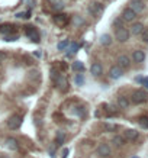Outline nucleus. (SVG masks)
I'll return each instance as SVG.
<instances>
[{
	"label": "nucleus",
	"instance_id": "obj_1",
	"mask_svg": "<svg viewBox=\"0 0 148 158\" xmlns=\"http://www.w3.org/2000/svg\"><path fill=\"white\" fill-rule=\"evenodd\" d=\"M131 100H132V103H135V105H141V103H144V102L148 100V94L144 90H135V91L132 93V96H131Z\"/></svg>",
	"mask_w": 148,
	"mask_h": 158
},
{
	"label": "nucleus",
	"instance_id": "obj_2",
	"mask_svg": "<svg viewBox=\"0 0 148 158\" xmlns=\"http://www.w3.org/2000/svg\"><path fill=\"white\" fill-rule=\"evenodd\" d=\"M115 38H116L118 42H126V41L129 39V31H128L126 28H123V26L116 28V31H115Z\"/></svg>",
	"mask_w": 148,
	"mask_h": 158
},
{
	"label": "nucleus",
	"instance_id": "obj_3",
	"mask_svg": "<svg viewBox=\"0 0 148 158\" xmlns=\"http://www.w3.org/2000/svg\"><path fill=\"white\" fill-rule=\"evenodd\" d=\"M22 122H23V118L20 115H13L7 119V126L15 131V129H19L22 126Z\"/></svg>",
	"mask_w": 148,
	"mask_h": 158
},
{
	"label": "nucleus",
	"instance_id": "obj_4",
	"mask_svg": "<svg viewBox=\"0 0 148 158\" xmlns=\"http://www.w3.org/2000/svg\"><path fill=\"white\" fill-rule=\"evenodd\" d=\"M54 83H55V86L58 87V90L60 91H67L68 90V80L66 79L64 76H61V74H58L55 79H54Z\"/></svg>",
	"mask_w": 148,
	"mask_h": 158
},
{
	"label": "nucleus",
	"instance_id": "obj_5",
	"mask_svg": "<svg viewBox=\"0 0 148 158\" xmlns=\"http://www.w3.org/2000/svg\"><path fill=\"white\" fill-rule=\"evenodd\" d=\"M25 34H26V37H28L29 39L32 41V42H39V41H41L39 32H38V31L35 29V28H34V26H31V25L25 26Z\"/></svg>",
	"mask_w": 148,
	"mask_h": 158
},
{
	"label": "nucleus",
	"instance_id": "obj_6",
	"mask_svg": "<svg viewBox=\"0 0 148 158\" xmlns=\"http://www.w3.org/2000/svg\"><path fill=\"white\" fill-rule=\"evenodd\" d=\"M103 10H105V6L102 3H99V1H92L89 4V12L92 15H94V16H100L103 13Z\"/></svg>",
	"mask_w": 148,
	"mask_h": 158
},
{
	"label": "nucleus",
	"instance_id": "obj_7",
	"mask_svg": "<svg viewBox=\"0 0 148 158\" xmlns=\"http://www.w3.org/2000/svg\"><path fill=\"white\" fill-rule=\"evenodd\" d=\"M68 22H70V18H68L67 15H64V13H57V15L54 16V23H55L57 26H60V28L67 26Z\"/></svg>",
	"mask_w": 148,
	"mask_h": 158
},
{
	"label": "nucleus",
	"instance_id": "obj_8",
	"mask_svg": "<svg viewBox=\"0 0 148 158\" xmlns=\"http://www.w3.org/2000/svg\"><path fill=\"white\" fill-rule=\"evenodd\" d=\"M111 152H112V150H111V147H109L108 144H105V142L99 144V147H97V155H99V157L106 158V157L111 155Z\"/></svg>",
	"mask_w": 148,
	"mask_h": 158
},
{
	"label": "nucleus",
	"instance_id": "obj_9",
	"mask_svg": "<svg viewBox=\"0 0 148 158\" xmlns=\"http://www.w3.org/2000/svg\"><path fill=\"white\" fill-rule=\"evenodd\" d=\"M135 18H137V13H135L131 7L123 9V12H122V19H123L125 22H134Z\"/></svg>",
	"mask_w": 148,
	"mask_h": 158
},
{
	"label": "nucleus",
	"instance_id": "obj_10",
	"mask_svg": "<svg viewBox=\"0 0 148 158\" xmlns=\"http://www.w3.org/2000/svg\"><path fill=\"white\" fill-rule=\"evenodd\" d=\"M129 7L135 12V13H141L142 10H144V7H145V4H144V0H131L129 1Z\"/></svg>",
	"mask_w": 148,
	"mask_h": 158
},
{
	"label": "nucleus",
	"instance_id": "obj_11",
	"mask_svg": "<svg viewBox=\"0 0 148 158\" xmlns=\"http://www.w3.org/2000/svg\"><path fill=\"white\" fill-rule=\"evenodd\" d=\"M16 32V26L12 23H3L0 25V34L1 35H9V34H15Z\"/></svg>",
	"mask_w": 148,
	"mask_h": 158
},
{
	"label": "nucleus",
	"instance_id": "obj_12",
	"mask_svg": "<svg viewBox=\"0 0 148 158\" xmlns=\"http://www.w3.org/2000/svg\"><path fill=\"white\" fill-rule=\"evenodd\" d=\"M129 65H131V60L128 55H119L118 57V67H121L123 70V68H129Z\"/></svg>",
	"mask_w": 148,
	"mask_h": 158
},
{
	"label": "nucleus",
	"instance_id": "obj_13",
	"mask_svg": "<svg viewBox=\"0 0 148 158\" xmlns=\"http://www.w3.org/2000/svg\"><path fill=\"white\" fill-rule=\"evenodd\" d=\"M138 136H140V133H138V131H135V129H126V131L123 132V138L128 139V141H135Z\"/></svg>",
	"mask_w": 148,
	"mask_h": 158
},
{
	"label": "nucleus",
	"instance_id": "obj_14",
	"mask_svg": "<svg viewBox=\"0 0 148 158\" xmlns=\"http://www.w3.org/2000/svg\"><path fill=\"white\" fill-rule=\"evenodd\" d=\"M109 77L113 80H118L122 77V68L121 67H118V65H115V67H112L111 70H109Z\"/></svg>",
	"mask_w": 148,
	"mask_h": 158
},
{
	"label": "nucleus",
	"instance_id": "obj_15",
	"mask_svg": "<svg viewBox=\"0 0 148 158\" xmlns=\"http://www.w3.org/2000/svg\"><path fill=\"white\" fill-rule=\"evenodd\" d=\"M102 71H103V67H102L100 62H94V64H92V67H90V73H92L94 77H99V76L102 74Z\"/></svg>",
	"mask_w": 148,
	"mask_h": 158
},
{
	"label": "nucleus",
	"instance_id": "obj_16",
	"mask_svg": "<svg viewBox=\"0 0 148 158\" xmlns=\"http://www.w3.org/2000/svg\"><path fill=\"white\" fill-rule=\"evenodd\" d=\"M132 60H134L135 62H142V61L145 60V54H144V51H141V49L134 51V54H132Z\"/></svg>",
	"mask_w": 148,
	"mask_h": 158
},
{
	"label": "nucleus",
	"instance_id": "obj_17",
	"mask_svg": "<svg viewBox=\"0 0 148 158\" xmlns=\"http://www.w3.org/2000/svg\"><path fill=\"white\" fill-rule=\"evenodd\" d=\"M6 145H7V148L12 150V151H16V150L19 148V144H18V141H16L15 138H7V139H6Z\"/></svg>",
	"mask_w": 148,
	"mask_h": 158
},
{
	"label": "nucleus",
	"instance_id": "obj_18",
	"mask_svg": "<svg viewBox=\"0 0 148 158\" xmlns=\"http://www.w3.org/2000/svg\"><path fill=\"white\" fill-rule=\"evenodd\" d=\"M142 29H144V25L138 22V23H134V25H132L131 32H132V35H140V34L142 32Z\"/></svg>",
	"mask_w": 148,
	"mask_h": 158
},
{
	"label": "nucleus",
	"instance_id": "obj_19",
	"mask_svg": "<svg viewBox=\"0 0 148 158\" xmlns=\"http://www.w3.org/2000/svg\"><path fill=\"white\" fill-rule=\"evenodd\" d=\"M66 141V133L63 131H57V135H55V142L57 145H63Z\"/></svg>",
	"mask_w": 148,
	"mask_h": 158
},
{
	"label": "nucleus",
	"instance_id": "obj_20",
	"mask_svg": "<svg viewBox=\"0 0 148 158\" xmlns=\"http://www.w3.org/2000/svg\"><path fill=\"white\" fill-rule=\"evenodd\" d=\"M118 105H119V107L126 109V107L129 106V100H128L125 96H119V97H118Z\"/></svg>",
	"mask_w": 148,
	"mask_h": 158
},
{
	"label": "nucleus",
	"instance_id": "obj_21",
	"mask_svg": "<svg viewBox=\"0 0 148 158\" xmlns=\"http://www.w3.org/2000/svg\"><path fill=\"white\" fill-rule=\"evenodd\" d=\"M100 44H102L103 46H109L112 44V37L108 35V34H103V35L100 37Z\"/></svg>",
	"mask_w": 148,
	"mask_h": 158
},
{
	"label": "nucleus",
	"instance_id": "obj_22",
	"mask_svg": "<svg viewBox=\"0 0 148 158\" xmlns=\"http://www.w3.org/2000/svg\"><path fill=\"white\" fill-rule=\"evenodd\" d=\"M71 68H73L74 71H77V73H83V71H84V64H83L81 61H74Z\"/></svg>",
	"mask_w": 148,
	"mask_h": 158
},
{
	"label": "nucleus",
	"instance_id": "obj_23",
	"mask_svg": "<svg viewBox=\"0 0 148 158\" xmlns=\"http://www.w3.org/2000/svg\"><path fill=\"white\" fill-rule=\"evenodd\" d=\"M112 142H113L116 147H122V145H125V138L121 136V135H116V136H113Z\"/></svg>",
	"mask_w": 148,
	"mask_h": 158
},
{
	"label": "nucleus",
	"instance_id": "obj_24",
	"mask_svg": "<svg viewBox=\"0 0 148 158\" xmlns=\"http://www.w3.org/2000/svg\"><path fill=\"white\" fill-rule=\"evenodd\" d=\"M103 128H105L106 132H115V131H118V125H115V123H105Z\"/></svg>",
	"mask_w": 148,
	"mask_h": 158
},
{
	"label": "nucleus",
	"instance_id": "obj_25",
	"mask_svg": "<svg viewBox=\"0 0 148 158\" xmlns=\"http://www.w3.org/2000/svg\"><path fill=\"white\" fill-rule=\"evenodd\" d=\"M68 45H70V41H68V39H64V41H61V42L57 45V48H58L60 51H64V49H66Z\"/></svg>",
	"mask_w": 148,
	"mask_h": 158
},
{
	"label": "nucleus",
	"instance_id": "obj_26",
	"mask_svg": "<svg viewBox=\"0 0 148 158\" xmlns=\"http://www.w3.org/2000/svg\"><path fill=\"white\" fill-rule=\"evenodd\" d=\"M70 51H71V52H70V55H68V57H73L74 54L78 51V44H75V42H71V44H70Z\"/></svg>",
	"mask_w": 148,
	"mask_h": 158
},
{
	"label": "nucleus",
	"instance_id": "obj_27",
	"mask_svg": "<svg viewBox=\"0 0 148 158\" xmlns=\"http://www.w3.org/2000/svg\"><path fill=\"white\" fill-rule=\"evenodd\" d=\"M140 125H141V128H144V129H148V116H142V118H140Z\"/></svg>",
	"mask_w": 148,
	"mask_h": 158
},
{
	"label": "nucleus",
	"instance_id": "obj_28",
	"mask_svg": "<svg viewBox=\"0 0 148 158\" xmlns=\"http://www.w3.org/2000/svg\"><path fill=\"white\" fill-rule=\"evenodd\" d=\"M140 35H141V38H142V42L148 44V28H144L142 32H141Z\"/></svg>",
	"mask_w": 148,
	"mask_h": 158
},
{
	"label": "nucleus",
	"instance_id": "obj_29",
	"mask_svg": "<svg viewBox=\"0 0 148 158\" xmlns=\"http://www.w3.org/2000/svg\"><path fill=\"white\" fill-rule=\"evenodd\" d=\"M83 83H84L83 74H75V84H77V86H81Z\"/></svg>",
	"mask_w": 148,
	"mask_h": 158
},
{
	"label": "nucleus",
	"instance_id": "obj_30",
	"mask_svg": "<svg viewBox=\"0 0 148 158\" xmlns=\"http://www.w3.org/2000/svg\"><path fill=\"white\" fill-rule=\"evenodd\" d=\"M19 38L18 35H6V38H4V41H7V42H12V41H16Z\"/></svg>",
	"mask_w": 148,
	"mask_h": 158
},
{
	"label": "nucleus",
	"instance_id": "obj_31",
	"mask_svg": "<svg viewBox=\"0 0 148 158\" xmlns=\"http://www.w3.org/2000/svg\"><path fill=\"white\" fill-rule=\"evenodd\" d=\"M74 23H75L77 26H78V25H83V23H84V19H83V18L75 16V18H74Z\"/></svg>",
	"mask_w": 148,
	"mask_h": 158
},
{
	"label": "nucleus",
	"instance_id": "obj_32",
	"mask_svg": "<svg viewBox=\"0 0 148 158\" xmlns=\"http://www.w3.org/2000/svg\"><path fill=\"white\" fill-rule=\"evenodd\" d=\"M122 23H123V19H115L113 26H115V28H121V26H122Z\"/></svg>",
	"mask_w": 148,
	"mask_h": 158
},
{
	"label": "nucleus",
	"instance_id": "obj_33",
	"mask_svg": "<svg viewBox=\"0 0 148 158\" xmlns=\"http://www.w3.org/2000/svg\"><path fill=\"white\" fill-rule=\"evenodd\" d=\"M141 83H142V86H144V87L148 90V77H144V79L141 80Z\"/></svg>",
	"mask_w": 148,
	"mask_h": 158
},
{
	"label": "nucleus",
	"instance_id": "obj_34",
	"mask_svg": "<svg viewBox=\"0 0 148 158\" xmlns=\"http://www.w3.org/2000/svg\"><path fill=\"white\" fill-rule=\"evenodd\" d=\"M6 58H7V55H6V54H4L3 51H0V62H3V61H4Z\"/></svg>",
	"mask_w": 148,
	"mask_h": 158
},
{
	"label": "nucleus",
	"instance_id": "obj_35",
	"mask_svg": "<svg viewBox=\"0 0 148 158\" xmlns=\"http://www.w3.org/2000/svg\"><path fill=\"white\" fill-rule=\"evenodd\" d=\"M68 154H70V150H68V148H66V150L63 151V155H61V157H63V158H67V157H68Z\"/></svg>",
	"mask_w": 148,
	"mask_h": 158
},
{
	"label": "nucleus",
	"instance_id": "obj_36",
	"mask_svg": "<svg viewBox=\"0 0 148 158\" xmlns=\"http://www.w3.org/2000/svg\"><path fill=\"white\" fill-rule=\"evenodd\" d=\"M51 1H52V3H57V1H58V0H51Z\"/></svg>",
	"mask_w": 148,
	"mask_h": 158
},
{
	"label": "nucleus",
	"instance_id": "obj_37",
	"mask_svg": "<svg viewBox=\"0 0 148 158\" xmlns=\"http://www.w3.org/2000/svg\"><path fill=\"white\" fill-rule=\"evenodd\" d=\"M132 158H138V157H132Z\"/></svg>",
	"mask_w": 148,
	"mask_h": 158
}]
</instances>
